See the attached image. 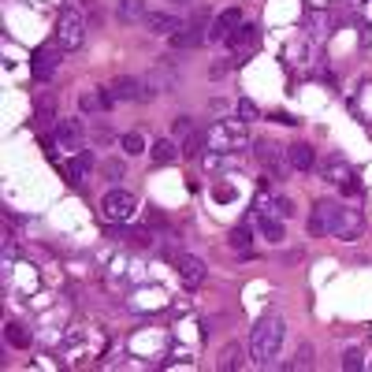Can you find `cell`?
Returning a JSON list of instances; mask_svg holds the SVG:
<instances>
[{
  "mask_svg": "<svg viewBox=\"0 0 372 372\" xmlns=\"http://www.w3.org/2000/svg\"><path fill=\"white\" fill-rule=\"evenodd\" d=\"M361 231H365V216H361L357 209H343V212H339L335 238H343V242H354V238H361Z\"/></svg>",
  "mask_w": 372,
  "mask_h": 372,
  "instance_id": "9",
  "label": "cell"
},
{
  "mask_svg": "<svg viewBox=\"0 0 372 372\" xmlns=\"http://www.w3.org/2000/svg\"><path fill=\"white\" fill-rule=\"evenodd\" d=\"M231 68H235V63H231V60H224V63H212V68H209V75H212V79H224V75L231 71Z\"/></svg>",
  "mask_w": 372,
  "mask_h": 372,
  "instance_id": "32",
  "label": "cell"
},
{
  "mask_svg": "<svg viewBox=\"0 0 372 372\" xmlns=\"http://www.w3.org/2000/svg\"><path fill=\"white\" fill-rule=\"evenodd\" d=\"M283 339H287V324H283L279 316L257 320L254 332H249V357H254V365H268V361L279 354Z\"/></svg>",
  "mask_w": 372,
  "mask_h": 372,
  "instance_id": "1",
  "label": "cell"
},
{
  "mask_svg": "<svg viewBox=\"0 0 372 372\" xmlns=\"http://www.w3.org/2000/svg\"><path fill=\"white\" fill-rule=\"evenodd\" d=\"M4 339H8L12 346H19V350L30 346V332H26V324H19V320H8V324H4Z\"/></svg>",
  "mask_w": 372,
  "mask_h": 372,
  "instance_id": "22",
  "label": "cell"
},
{
  "mask_svg": "<svg viewBox=\"0 0 372 372\" xmlns=\"http://www.w3.org/2000/svg\"><path fill=\"white\" fill-rule=\"evenodd\" d=\"M309 365H313V346L302 343V346H298V357L290 361V369H309Z\"/></svg>",
  "mask_w": 372,
  "mask_h": 372,
  "instance_id": "27",
  "label": "cell"
},
{
  "mask_svg": "<svg viewBox=\"0 0 372 372\" xmlns=\"http://www.w3.org/2000/svg\"><path fill=\"white\" fill-rule=\"evenodd\" d=\"M369 130H372V127H369Z\"/></svg>",
  "mask_w": 372,
  "mask_h": 372,
  "instance_id": "36",
  "label": "cell"
},
{
  "mask_svg": "<svg viewBox=\"0 0 372 372\" xmlns=\"http://www.w3.org/2000/svg\"><path fill=\"white\" fill-rule=\"evenodd\" d=\"M38 119H41V123H49V119H52V104H49V101L38 104Z\"/></svg>",
  "mask_w": 372,
  "mask_h": 372,
  "instance_id": "33",
  "label": "cell"
},
{
  "mask_svg": "<svg viewBox=\"0 0 372 372\" xmlns=\"http://www.w3.org/2000/svg\"><path fill=\"white\" fill-rule=\"evenodd\" d=\"M316 171H320L324 183H343L350 175V164L343 160V153H327V157L316 160Z\"/></svg>",
  "mask_w": 372,
  "mask_h": 372,
  "instance_id": "10",
  "label": "cell"
},
{
  "mask_svg": "<svg viewBox=\"0 0 372 372\" xmlns=\"http://www.w3.org/2000/svg\"><path fill=\"white\" fill-rule=\"evenodd\" d=\"M242 365H246V361H242V346H238V343H227L224 354H220V369L235 372V369H242Z\"/></svg>",
  "mask_w": 372,
  "mask_h": 372,
  "instance_id": "23",
  "label": "cell"
},
{
  "mask_svg": "<svg viewBox=\"0 0 372 372\" xmlns=\"http://www.w3.org/2000/svg\"><path fill=\"white\" fill-rule=\"evenodd\" d=\"M116 19L123 26H134L138 19H146V4H141V0H119V4H116Z\"/></svg>",
  "mask_w": 372,
  "mask_h": 372,
  "instance_id": "17",
  "label": "cell"
},
{
  "mask_svg": "<svg viewBox=\"0 0 372 372\" xmlns=\"http://www.w3.org/2000/svg\"><path fill=\"white\" fill-rule=\"evenodd\" d=\"M149 157L157 164H175V160H179V149H175L171 138H160V141H153V146H149Z\"/></svg>",
  "mask_w": 372,
  "mask_h": 372,
  "instance_id": "20",
  "label": "cell"
},
{
  "mask_svg": "<svg viewBox=\"0 0 372 372\" xmlns=\"http://www.w3.org/2000/svg\"><path fill=\"white\" fill-rule=\"evenodd\" d=\"M339 212H343V205L339 201H327V198H320L313 205V216H309V235L313 238H324V235H335V224H339Z\"/></svg>",
  "mask_w": 372,
  "mask_h": 372,
  "instance_id": "4",
  "label": "cell"
},
{
  "mask_svg": "<svg viewBox=\"0 0 372 372\" xmlns=\"http://www.w3.org/2000/svg\"><path fill=\"white\" fill-rule=\"evenodd\" d=\"M249 242H254V238H249L246 227H235V231H231V246H235V249H246Z\"/></svg>",
  "mask_w": 372,
  "mask_h": 372,
  "instance_id": "30",
  "label": "cell"
},
{
  "mask_svg": "<svg viewBox=\"0 0 372 372\" xmlns=\"http://www.w3.org/2000/svg\"><path fill=\"white\" fill-rule=\"evenodd\" d=\"M183 153L186 157H205V153H209V130H190V134H186V141H183Z\"/></svg>",
  "mask_w": 372,
  "mask_h": 372,
  "instance_id": "19",
  "label": "cell"
},
{
  "mask_svg": "<svg viewBox=\"0 0 372 372\" xmlns=\"http://www.w3.org/2000/svg\"><path fill=\"white\" fill-rule=\"evenodd\" d=\"M205 15H198L194 23H186L179 34H171V45L175 49H198L201 41H209V34H205V23H201Z\"/></svg>",
  "mask_w": 372,
  "mask_h": 372,
  "instance_id": "11",
  "label": "cell"
},
{
  "mask_svg": "<svg viewBox=\"0 0 372 372\" xmlns=\"http://www.w3.org/2000/svg\"><path fill=\"white\" fill-rule=\"evenodd\" d=\"M361 365H365V354H361L357 346H350L346 354H343V369H350V372H357Z\"/></svg>",
  "mask_w": 372,
  "mask_h": 372,
  "instance_id": "26",
  "label": "cell"
},
{
  "mask_svg": "<svg viewBox=\"0 0 372 372\" xmlns=\"http://www.w3.org/2000/svg\"><path fill=\"white\" fill-rule=\"evenodd\" d=\"M90 171H93V153H90V149H79V157L68 164L71 183H86V175H90Z\"/></svg>",
  "mask_w": 372,
  "mask_h": 372,
  "instance_id": "18",
  "label": "cell"
},
{
  "mask_svg": "<svg viewBox=\"0 0 372 372\" xmlns=\"http://www.w3.org/2000/svg\"><path fill=\"white\" fill-rule=\"evenodd\" d=\"M231 149H246V123H212L209 127V153H231Z\"/></svg>",
  "mask_w": 372,
  "mask_h": 372,
  "instance_id": "2",
  "label": "cell"
},
{
  "mask_svg": "<svg viewBox=\"0 0 372 372\" xmlns=\"http://www.w3.org/2000/svg\"><path fill=\"white\" fill-rule=\"evenodd\" d=\"M138 209V201H134V194H127V190H108L104 194V201H101V216L108 224H123L130 220Z\"/></svg>",
  "mask_w": 372,
  "mask_h": 372,
  "instance_id": "5",
  "label": "cell"
},
{
  "mask_svg": "<svg viewBox=\"0 0 372 372\" xmlns=\"http://www.w3.org/2000/svg\"><path fill=\"white\" fill-rule=\"evenodd\" d=\"M175 265H179V276H183V283H190V287H198V283L205 279V265L198 257H175Z\"/></svg>",
  "mask_w": 372,
  "mask_h": 372,
  "instance_id": "16",
  "label": "cell"
},
{
  "mask_svg": "<svg viewBox=\"0 0 372 372\" xmlns=\"http://www.w3.org/2000/svg\"><path fill=\"white\" fill-rule=\"evenodd\" d=\"M79 104H82V112H97V108H104L101 104V93H82Z\"/></svg>",
  "mask_w": 372,
  "mask_h": 372,
  "instance_id": "29",
  "label": "cell"
},
{
  "mask_svg": "<svg viewBox=\"0 0 372 372\" xmlns=\"http://www.w3.org/2000/svg\"><path fill=\"white\" fill-rule=\"evenodd\" d=\"M265 212L290 220V216H294V201H290V198H272V201H265Z\"/></svg>",
  "mask_w": 372,
  "mask_h": 372,
  "instance_id": "25",
  "label": "cell"
},
{
  "mask_svg": "<svg viewBox=\"0 0 372 372\" xmlns=\"http://www.w3.org/2000/svg\"><path fill=\"white\" fill-rule=\"evenodd\" d=\"M238 26H242V12L227 8V12H220V15L212 19V26H209V41H224V38H231Z\"/></svg>",
  "mask_w": 372,
  "mask_h": 372,
  "instance_id": "12",
  "label": "cell"
},
{
  "mask_svg": "<svg viewBox=\"0 0 372 372\" xmlns=\"http://www.w3.org/2000/svg\"><path fill=\"white\" fill-rule=\"evenodd\" d=\"M56 141L63 149H82V123L79 119H60L56 123Z\"/></svg>",
  "mask_w": 372,
  "mask_h": 372,
  "instance_id": "15",
  "label": "cell"
},
{
  "mask_svg": "<svg viewBox=\"0 0 372 372\" xmlns=\"http://www.w3.org/2000/svg\"><path fill=\"white\" fill-rule=\"evenodd\" d=\"M119 146H123V153H127V157H141V153H146V138H141L138 130H130V134H123V138H119Z\"/></svg>",
  "mask_w": 372,
  "mask_h": 372,
  "instance_id": "24",
  "label": "cell"
},
{
  "mask_svg": "<svg viewBox=\"0 0 372 372\" xmlns=\"http://www.w3.org/2000/svg\"><path fill=\"white\" fill-rule=\"evenodd\" d=\"M146 26L153 30V34H160V38H171V34H179L186 23L179 15H171V12H157V15H146Z\"/></svg>",
  "mask_w": 372,
  "mask_h": 372,
  "instance_id": "13",
  "label": "cell"
},
{
  "mask_svg": "<svg viewBox=\"0 0 372 372\" xmlns=\"http://www.w3.org/2000/svg\"><path fill=\"white\" fill-rule=\"evenodd\" d=\"M56 63H60V45H38L34 56H30V71H34L38 82H45V79H52Z\"/></svg>",
  "mask_w": 372,
  "mask_h": 372,
  "instance_id": "8",
  "label": "cell"
},
{
  "mask_svg": "<svg viewBox=\"0 0 372 372\" xmlns=\"http://www.w3.org/2000/svg\"><path fill=\"white\" fill-rule=\"evenodd\" d=\"M82 41H86V19L75 8H68L56 23V45L63 52H75V49H82Z\"/></svg>",
  "mask_w": 372,
  "mask_h": 372,
  "instance_id": "3",
  "label": "cell"
},
{
  "mask_svg": "<svg viewBox=\"0 0 372 372\" xmlns=\"http://www.w3.org/2000/svg\"><path fill=\"white\" fill-rule=\"evenodd\" d=\"M254 157L261 164H268V171L276 175V179H287L290 175V160L283 157V146H276V141H268V138L254 141Z\"/></svg>",
  "mask_w": 372,
  "mask_h": 372,
  "instance_id": "6",
  "label": "cell"
},
{
  "mask_svg": "<svg viewBox=\"0 0 372 372\" xmlns=\"http://www.w3.org/2000/svg\"><path fill=\"white\" fill-rule=\"evenodd\" d=\"M104 175H108V179H123V164H119V160H104Z\"/></svg>",
  "mask_w": 372,
  "mask_h": 372,
  "instance_id": "31",
  "label": "cell"
},
{
  "mask_svg": "<svg viewBox=\"0 0 372 372\" xmlns=\"http://www.w3.org/2000/svg\"><path fill=\"white\" fill-rule=\"evenodd\" d=\"M227 45L235 49V63H242V60H249V56L257 52V45H261V30L249 26V23H242L231 38H227Z\"/></svg>",
  "mask_w": 372,
  "mask_h": 372,
  "instance_id": "7",
  "label": "cell"
},
{
  "mask_svg": "<svg viewBox=\"0 0 372 372\" xmlns=\"http://www.w3.org/2000/svg\"><path fill=\"white\" fill-rule=\"evenodd\" d=\"M287 160H290L294 171H313L316 168V153H313L309 141H294V146L287 149Z\"/></svg>",
  "mask_w": 372,
  "mask_h": 372,
  "instance_id": "14",
  "label": "cell"
},
{
  "mask_svg": "<svg viewBox=\"0 0 372 372\" xmlns=\"http://www.w3.org/2000/svg\"><path fill=\"white\" fill-rule=\"evenodd\" d=\"M257 227H261V235H265L268 242H283V238H287V235H283V224L272 212H261L257 216Z\"/></svg>",
  "mask_w": 372,
  "mask_h": 372,
  "instance_id": "21",
  "label": "cell"
},
{
  "mask_svg": "<svg viewBox=\"0 0 372 372\" xmlns=\"http://www.w3.org/2000/svg\"><path fill=\"white\" fill-rule=\"evenodd\" d=\"M171 4H194V0H171Z\"/></svg>",
  "mask_w": 372,
  "mask_h": 372,
  "instance_id": "35",
  "label": "cell"
},
{
  "mask_svg": "<svg viewBox=\"0 0 372 372\" xmlns=\"http://www.w3.org/2000/svg\"><path fill=\"white\" fill-rule=\"evenodd\" d=\"M93 138H97V141H108V138H112V130H108V127H97Z\"/></svg>",
  "mask_w": 372,
  "mask_h": 372,
  "instance_id": "34",
  "label": "cell"
},
{
  "mask_svg": "<svg viewBox=\"0 0 372 372\" xmlns=\"http://www.w3.org/2000/svg\"><path fill=\"white\" fill-rule=\"evenodd\" d=\"M238 119H242V123H254V119H261L257 104H254V101H238Z\"/></svg>",
  "mask_w": 372,
  "mask_h": 372,
  "instance_id": "28",
  "label": "cell"
}]
</instances>
